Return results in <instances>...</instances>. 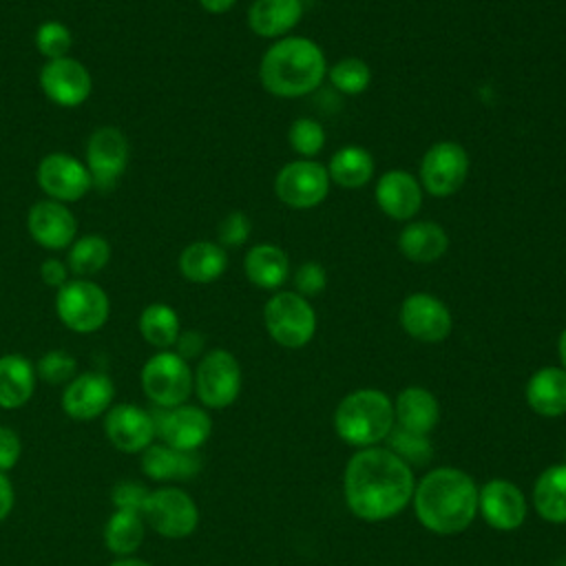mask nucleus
I'll return each mask as SVG.
<instances>
[{
  "instance_id": "nucleus-1",
  "label": "nucleus",
  "mask_w": 566,
  "mask_h": 566,
  "mask_svg": "<svg viewBox=\"0 0 566 566\" xmlns=\"http://www.w3.org/2000/svg\"><path fill=\"white\" fill-rule=\"evenodd\" d=\"M345 502L349 511L367 522L389 520L413 497L411 467L394 451L365 447L345 467Z\"/></svg>"
},
{
  "instance_id": "nucleus-2",
  "label": "nucleus",
  "mask_w": 566,
  "mask_h": 566,
  "mask_svg": "<svg viewBox=\"0 0 566 566\" xmlns=\"http://www.w3.org/2000/svg\"><path fill=\"white\" fill-rule=\"evenodd\" d=\"M413 509L424 528L438 535L460 533L478 513V486L460 469H433L413 489Z\"/></svg>"
},
{
  "instance_id": "nucleus-3",
  "label": "nucleus",
  "mask_w": 566,
  "mask_h": 566,
  "mask_svg": "<svg viewBox=\"0 0 566 566\" xmlns=\"http://www.w3.org/2000/svg\"><path fill=\"white\" fill-rule=\"evenodd\" d=\"M327 77L323 49L305 35L274 40L261 55L259 82L274 97H305Z\"/></svg>"
},
{
  "instance_id": "nucleus-4",
  "label": "nucleus",
  "mask_w": 566,
  "mask_h": 566,
  "mask_svg": "<svg viewBox=\"0 0 566 566\" xmlns=\"http://www.w3.org/2000/svg\"><path fill=\"white\" fill-rule=\"evenodd\" d=\"M394 420V402L380 389H356L334 411V427L340 440L360 449L385 440Z\"/></svg>"
},
{
  "instance_id": "nucleus-5",
  "label": "nucleus",
  "mask_w": 566,
  "mask_h": 566,
  "mask_svg": "<svg viewBox=\"0 0 566 566\" xmlns=\"http://www.w3.org/2000/svg\"><path fill=\"white\" fill-rule=\"evenodd\" d=\"M55 314L60 323L75 334L99 332L111 316V298L93 279L71 276L55 290Z\"/></svg>"
},
{
  "instance_id": "nucleus-6",
  "label": "nucleus",
  "mask_w": 566,
  "mask_h": 566,
  "mask_svg": "<svg viewBox=\"0 0 566 566\" xmlns=\"http://www.w3.org/2000/svg\"><path fill=\"white\" fill-rule=\"evenodd\" d=\"M263 323L270 338L287 349L305 347L316 334V312L296 292H274L263 305Z\"/></svg>"
},
{
  "instance_id": "nucleus-7",
  "label": "nucleus",
  "mask_w": 566,
  "mask_h": 566,
  "mask_svg": "<svg viewBox=\"0 0 566 566\" xmlns=\"http://www.w3.org/2000/svg\"><path fill=\"white\" fill-rule=\"evenodd\" d=\"M139 382L155 407L184 405L195 389V376L188 360L172 349L153 354L139 371Z\"/></svg>"
},
{
  "instance_id": "nucleus-8",
  "label": "nucleus",
  "mask_w": 566,
  "mask_h": 566,
  "mask_svg": "<svg viewBox=\"0 0 566 566\" xmlns=\"http://www.w3.org/2000/svg\"><path fill=\"white\" fill-rule=\"evenodd\" d=\"M130 159V144L119 126H97L84 146V166L99 192H111L124 177Z\"/></svg>"
},
{
  "instance_id": "nucleus-9",
  "label": "nucleus",
  "mask_w": 566,
  "mask_h": 566,
  "mask_svg": "<svg viewBox=\"0 0 566 566\" xmlns=\"http://www.w3.org/2000/svg\"><path fill=\"white\" fill-rule=\"evenodd\" d=\"M469 168L471 159L467 148L453 139H442L424 150L418 168V181L427 195L444 199L464 186Z\"/></svg>"
},
{
  "instance_id": "nucleus-10",
  "label": "nucleus",
  "mask_w": 566,
  "mask_h": 566,
  "mask_svg": "<svg viewBox=\"0 0 566 566\" xmlns=\"http://www.w3.org/2000/svg\"><path fill=\"white\" fill-rule=\"evenodd\" d=\"M327 166L316 159H292L283 164L274 177V195L292 210H310L321 206L329 195Z\"/></svg>"
},
{
  "instance_id": "nucleus-11",
  "label": "nucleus",
  "mask_w": 566,
  "mask_h": 566,
  "mask_svg": "<svg viewBox=\"0 0 566 566\" xmlns=\"http://www.w3.org/2000/svg\"><path fill=\"white\" fill-rule=\"evenodd\" d=\"M192 376V391L197 394L199 402L208 409L230 407L241 391V365L232 352L221 347L206 352L199 358Z\"/></svg>"
},
{
  "instance_id": "nucleus-12",
  "label": "nucleus",
  "mask_w": 566,
  "mask_h": 566,
  "mask_svg": "<svg viewBox=\"0 0 566 566\" xmlns=\"http://www.w3.org/2000/svg\"><path fill=\"white\" fill-rule=\"evenodd\" d=\"M142 517L157 535L181 539L195 533L199 524V509L186 491L177 486H159L148 493Z\"/></svg>"
},
{
  "instance_id": "nucleus-13",
  "label": "nucleus",
  "mask_w": 566,
  "mask_h": 566,
  "mask_svg": "<svg viewBox=\"0 0 566 566\" xmlns=\"http://www.w3.org/2000/svg\"><path fill=\"white\" fill-rule=\"evenodd\" d=\"M35 181L40 190L46 195V199L66 206L80 201L93 190L91 175L84 161L62 150H53L40 159L35 168Z\"/></svg>"
},
{
  "instance_id": "nucleus-14",
  "label": "nucleus",
  "mask_w": 566,
  "mask_h": 566,
  "mask_svg": "<svg viewBox=\"0 0 566 566\" xmlns=\"http://www.w3.org/2000/svg\"><path fill=\"white\" fill-rule=\"evenodd\" d=\"M157 438L181 451H199V447L212 433V420L203 407L177 405V407H155L153 411Z\"/></svg>"
},
{
  "instance_id": "nucleus-15",
  "label": "nucleus",
  "mask_w": 566,
  "mask_h": 566,
  "mask_svg": "<svg viewBox=\"0 0 566 566\" xmlns=\"http://www.w3.org/2000/svg\"><path fill=\"white\" fill-rule=\"evenodd\" d=\"M40 88L55 106L77 108L93 93V75L77 57L46 60L40 69Z\"/></svg>"
},
{
  "instance_id": "nucleus-16",
  "label": "nucleus",
  "mask_w": 566,
  "mask_h": 566,
  "mask_svg": "<svg viewBox=\"0 0 566 566\" xmlns=\"http://www.w3.org/2000/svg\"><path fill=\"white\" fill-rule=\"evenodd\" d=\"M402 329L420 343H440L451 334L453 318L444 301L429 292H411L398 310Z\"/></svg>"
},
{
  "instance_id": "nucleus-17",
  "label": "nucleus",
  "mask_w": 566,
  "mask_h": 566,
  "mask_svg": "<svg viewBox=\"0 0 566 566\" xmlns=\"http://www.w3.org/2000/svg\"><path fill=\"white\" fill-rule=\"evenodd\" d=\"M115 385L102 371H82L62 389V411L73 420H95L113 407Z\"/></svg>"
},
{
  "instance_id": "nucleus-18",
  "label": "nucleus",
  "mask_w": 566,
  "mask_h": 566,
  "mask_svg": "<svg viewBox=\"0 0 566 566\" xmlns=\"http://www.w3.org/2000/svg\"><path fill=\"white\" fill-rule=\"evenodd\" d=\"M27 232L40 248L60 252L75 241L77 219L66 203L40 199L27 212Z\"/></svg>"
},
{
  "instance_id": "nucleus-19",
  "label": "nucleus",
  "mask_w": 566,
  "mask_h": 566,
  "mask_svg": "<svg viewBox=\"0 0 566 566\" xmlns=\"http://www.w3.org/2000/svg\"><path fill=\"white\" fill-rule=\"evenodd\" d=\"M104 433L108 442L124 453H142L157 438L153 413L133 402L113 405L104 413Z\"/></svg>"
},
{
  "instance_id": "nucleus-20",
  "label": "nucleus",
  "mask_w": 566,
  "mask_h": 566,
  "mask_svg": "<svg viewBox=\"0 0 566 566\" xmlns=\"http://www.w3.org/2000/svg\"><path fill=\"white\" fill-rule=\"evenodd\" d=\"M422 186L405 168L385 170L374 186V199L380 212L394 221H411L422 206Z\"/></svg>"
},
{
  "instance_id": "nucleus-21",
  "label": "nucleus",
  "mask_w": 566,
  "mask_h": 566,
  "mask_svg": "<svg viewBox=\"0 0 566 566\" xmlns=\"http://www.w3.org/2000/svg\"><path fill=\"white\" fill-rule=\"evenodd\" d=\"M478 511L489 526L497 531H515L526 517V500L513 482L493 478L478 489Z\"/></svg>"
},
{
  "instance_id": "nucleus-22",
  "label": "nucleus",
  "mask_w": 566,
  "mask_h": 566,
  "mask_svg": "<svg viewBox=\"0 0 566 566\" xmlns=\"http://www.w3.org/2000/svg\"><path fill=\"white\" fill-rule=\"evenodd\" d=\"M142 471L155 482H181L201 471L199 451H181L164 442H153L142 451Z\"/></svg>"
},
{
  "instance_id": "nucleus-23",
  "label": "nucleus",
  "mask_w": 566,
  "mask_h": 566,
  "mask_svg": "<svg viewBox=\"0 0 566 566\" xmlns=\"http://www.w3.org/2000/svg\"><path fill=\"white\" fill-rule=\"evenodd\" d=\"M303 11V0H252L245 20L254 35L281 40L301 22Z\"/></svg>"
},
{
  "instance_id": "nucleus-24",
  "label": "nucleus",
  "mask_w": 566,
  "mask_h": 566,
  "mask_svg": "<svg viewBox=\"0 0 566 566\" xmlns=\"http://www.w3.org/2000/svg\"><path fill=\"white\" fill-rule=\"evenodd\" d=\"M398 250L411 263H436L449 250V234L436 221H409L398 234Z\"/></svg>"
},
{
  "instance_id": "nucleus-25",
  "label": "nucleus",
  "mask_w": 566,
  "mask_h": 566,
  "mask_svg": "<svg viewBox=\"0 0 566 566\" xmlns=\"http://www.w3.org/2000/svg\"><path fill=\"white\" fill-rule=\"evenodd\" d=\"M179 274L190 283H214L228 270V252L217 241H192L177 256Z\"/></svg>"
},
{
  "instance_id": "nucleus-26",
  "label": "nucleus",
  "mask_w": 566,
  "mask_h": 566,
  "mask_svg": "<svg viewBox=\"0 0 566 566\" xmlns=\"http://www.w3.org/2000/svg\"><path fill=\"white\" fill-rule=\"evenodd\" d=\"M243 274L261 290H279L290 279V256L276 243H254L243 256Z\"/></svg>"
},
{
  "instance_id": "nucleus-27",
  "label": "nucleus",
  "mask_w": 566,
  "mask_h": 566,
  "mask_svg": "<svg viewBox=\"0 0 566 566\" xmlns=\"http://www.w3.org/2000/svg\"><path fill=\"white\" fill-rule=\"evenodd\" d=\"M35 365L22 354L0 356V409H20L35 394Z\"/></svg>"
},
{
  "instance_id": "nucleus-28",
  "label": "nucleus",
  "mask_w": 566,
  "mask_h": 566,
  "mask_svg": "<svg viewBox=\"0 0 566 566\" xmlns=\"http://www.w3.org/2000/svg\"><path fill=\"white\" fill-rule=\"evenodd\" d=\"M394 416L398 418V424L407 431L427 436L436 429L440 418V407L436 396L424 387H405L394 405Z\"/></svg>"
},
{
  "instance_id": "nucleus-29",
  "label": "nucleus",
  "mask_w": 566,
  "mask_h": 566,
  "mask_svg": "<svg viewBox=\"0 0 566 566\" xmlns=\"http://www.w3.org/2000/svg\"><path fill=\"white\" fill-rule=\"evenodd\" d=\"M526 400L539 416L566 413V369L553 365L537 369L526 382Z\"/></svg>"
},
{
  "instance_id": "nucleus-30",
  "label": "nucleus",
  "mask_w": 566,
  "mask_h": 566,
  "mask_svg": "<svg viewBox=\"0 0 566 566\" xmlns=\"http://www.w3.org/2000/svg\"><path fill=\"white\" fill-rule=\"evenodd\" d=\"M374 168H376L374 157L365 146L347 144V146H340L329 157L327 175L332 184L345 190H358L371 181Z\"/></svg>"
},
{
  "instance_id": "nucleus-31",
  "label": "nucleus",
  "mask_w": 566,
  "mask_h": 566,
  "mask_svg": "<svg viewBox=\"0 0 566 566\" xmlns=\"http://www.w3.org/2000/svg\"><path fill=\"white\" fill-rule=\"evenodd\" d=\"M137 329L150 347L161 352V349L175 347V343L181 334V321L172 305L155 301L142 310V314L137 318Z\"/></svg>"
},
{
  "instance_id": "nucleus-32",
  "label": "nucleus",
  "mask_w": 566,
  "mask_h": 566,
  "mask_svg": "<svg viewBox=\"0 0 566 566\" xmlns=\"http://www.w3.org/2000/svg\"><path fill=\"white\" fill-rule=\"evenodd\" d=\"M111 243L104 234L88 232L82 237H75V241L66 248V265L71 270V276L77 279H93L99 274L108 261H111Z\"/></svg>"
},
{
  "instance_id": "nucleus-33",
  "label": "nucleus",
  "mask_w": 566,
  "mask_h": 566,
  "mask_svg": "<svg viewBox=\"0 0 566 566\" xmlns=\"http://www.w3.org/2000/svg\"><path fill=\"white\" fill-rule=\"evenodd\" d=\"M533 506L546 522H566V464H553L535 480Z\"/></svg>"
},
{
  "instance_id": "nucleus-34",
  "label": "nucleus",
  "mask_w": 566,
  "mask_h": 566,
  "mask_svg": "<svg viewBox=\"0 0 566 566\" xmlns=\"http://www.w3.org/2000/svg\"><path fill=\"white\" fill-rule=\"evenodd\" d=\"M146 535V522L142 513L115 509L104 524V544L117 557L133 555Z\"/></svg>"
},
{
  "instance_id": "nucleus-35",
  "label": "nucleus",
  "mask_w": 566,
  "mask_h": 566,
  "mask_svg": "<svg viewBox=\"0 0 566 566\" xmlns=\"http://www.w3.org/2000/svg\"><path fill=\"white\" fill-rule=\"evenodd\" d=\"M327 80L329 84L340 93V95H360L369 88L371 84V69L363 57H340L327 69Z\"/></svg>"
},
{
  "instance_id": "nucleus-36",
  "label": "nucleus",
  "mask_w": 566,
  "mask_h": 566,
  "mask_svg": "<svg viewBox=\"0 0 566 566\" xmlns=\"http://www.w3.org/2000/svg\"><path fill=\"white\" fill-rule=\"evenodd\" d=\"M327 135L318 119L298 117L287 128V144L301 159H314L325 148Z\"/></svg>"
},
{
  "instance_id": "nucleus-37",
  "label": "nucleus",
  "mask_w": 566,
  "mask_h": 566,
  "mask_svg": "<svg viewBox=\"0 0 566 566\" xmlns=\"http://www.w3.org/2000/svg\"><path fill=\"white\" fill-rule=\"evenodd\" d=\"M33 44L44 60H60L71 53L73 33L60 20H44L33 35Z\"/></svg>"
},
{
  "instance_id": "nucleus-38",
  "label": "nucleus",
  "mask_w": 566,
  "mask_h": 566,
  "mask_svg": "<svg viewBox=\"0 0 566 566\" xmlns=\"http://www.w3.org/2000/svg\"><path fill=\"white\" fill-rule=\"evenodd\" d=\"M389 440V451H394L398 458H402L407 464H427L431 458V444L427 440V436L413 433L402 429L400 424H394L391 431L387 433Z\"/></svg>"
},
{
  "instance_id": "nucleus-39",
  "label": "nucleus",
  "mask_w": 566,
  "mask_h": 566,
  "mask_svg": "<svg viewBox=\"0 0 566 566\" xmlns=\"http://www.w3.org/2000/svg\"><path fill=\"white\" fill-rule=\"evenodd\" d=\"M77 374V360L64 349H49L35 363V376L49 385H66Z\"/></svg>"
},
{
  "instance_id": "nucleus-40",
  "label": "nucleus",
  "mask_w": 566,
  "mask_h": 566,
  "mask_svg": "<svg viewBox=\"0 0 566 566\" xmlns=\"http://www.w3.org/2000/svg\"><path fill=\"white\" fill-rule=\"evenodd\" d=\"M250 234H252L250 217L241 210H232L219 221L217 243L223 248H239V245L248 243Z\"/></svg>"
},
{
  "instance_id": "nucleus-41",
  "label": "nucleus",
  "mask_w": 566,
  "mask_h": 566,
  "mask_svg": "<svg viewBox=\"0 0 566 566\" xmlns=\"http://www.w3.org/2000/svg\"><path fill=\"white\" fill-rule=\"evenodd\" d=\"M292 283L296 294L305 298L318 296L327 287V270L318 261H305L294 270Z\"/></svg>"
},
{
  "instance_id": "nucleus-42",
  "label": "nucleus",
  "mask_w": 566,
  "mask_h": 566,
  "mask_svg": "<svg viewBox=\"0 0 566 566\" xmlns=\"http://www.w3.org/2000/svg\"><path fill=\"white\" fill-rule=\"evenodd\" d=\"M148 493H150V489H146L142 482H135V480H119V482L113 486V491H111V502H113L115 509L142 513Z\"/></svg>"
},
{
  "instance_id": "nucleus-43",
  "label": "nucleus",
  "mask_w": 566,
  "mask_h": 566,
  "mask_svg": "<svg viewBox=\"0 0 566 566\" xmlns=\"http://www.w3.org/2000/svg\"><path fill=\"white\" fill-rule=\"evenodd\" d=\"M22 455V440L15 429L0 424V471H11Z\"/></svg>"
},
{
  "instance_id": "nucleus-44",
  "label": "nucleus",
  "mask_w": 566,
  "mask_h": 566,
  "mask_svg": "<svg viewBox=\"0 0 566 566\" xmlns=\"http://www.w3.org/2000/svg\"><path fill=\"white\" fill-rule=\"evenodd\" d=\"M40 279L44 285L53 287V290H60L69 279H71V270L66 265L64 259H57V256H49L42 261L40 265Z\"/></svg>"
},
{
  "instance_id": "nucleus-45",
  "label": "nucleus",
  "mask_w": 566,
  "mask_h": 566,
  "mask_svg": "<svg viewBox=\"0 0 566 566\" xmlns=\"http://www.w3.org/2000/svg\"><path fill=\"white\" fill-rule=\"evenodd\" d=\"M203 345H206L203 334L197 332V329H188V332H181V334H179V338H177L172 352H177L184 360H190V358L201 356Z\"/></svg>"
},
{
  "instance_id": "nucleus-46",
  "label": "nucleus",
  "mask_w": 566,
  "mask_h": 566,
  "mask_svg": "<svg viewBox=\"0 0 566 566\" xmlns=\"http://www.w3.org/2000/svg\"><path fill=\"white\" fill-rule=\"evenodd\" d=\"M13 504H15L13 484L7 478V473L0 471V522H4L9 517V513L13 511Z\"/></svg>"
},
{
  "instance_id": "nucleus-47",
  "label": "nucleus",
  "mask_w": 566,
  "mask_h": 566,
  "mask_svg": "<svg viewBox=\"0 0 566 566\" xmlns=\"http://www.w3.org/2000/svg\"><path fill=\"white\" fill-rule=\"evenodd\" d=\"M199 7L206 11V13H212V15H221V13H228L237 0H197Z\"/></svg>"
},
{
  "instance_id": "nucleus-48",
  "label": "nucleus",
  "mask_w": 566,
  "mask_h": 566,
  "mask_svg": "<svg viewBox=\"0 0 566 566\" xmlns=\"http://www.w3.org/2000/svg\"><path fill=\"white\" fill-rule=\"evenodd\" d=\"M111 566H153V564H148L146 559H139V557L128 555V557H117Z\"/></svg>"
},
{
  "instance_id": "nucleus-49",
  "label": "nucleus",
  "mask_w": 566,
  "mask_h": 566,
  "mask_svg": "<svg viewBox=\"0 0 566 566\" xmlns=\"http://www.w3.org/2000/svg\"><path fill=\"white\" fill-rule=\"evenodd\" d=\"M557 354H559V360H562V369H566V327L562 329V334L557 338Z\"/></svg>"
}]
</instances>
